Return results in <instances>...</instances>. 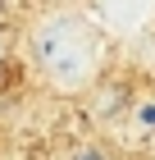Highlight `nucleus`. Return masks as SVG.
<instances>
[{
  "label": "nucleus",
  "mask_w": 155,
  "mask_h": 160,
  "mask_svg": "<svg viewBox=\"0 0 155 160\" xmlns=\"http://www.w3.org/2000/svg\"><path fill=\"white\" fill-rule=\"evenodd\" d=\"M73 160H109V156H105V151H96V147H87V151H78Z\"/></svg>",
  "instance_id": "nucleus-1"
},
{
  "label": "nucleus",
  "mask_w": 155,
  "mask_h": 160,
  "mask_svg": "<svg viewBox=\"0 0 155 160\" xmlns=\"http://www.w3.org/2000/svg\"><path fill=\"white\" fill-rule=\"evenodd\" d=\"M142 123H155V105H146V110H142Z\"/></svg>",
  "instance_id": "nucleus-2"
}]
</instances>
